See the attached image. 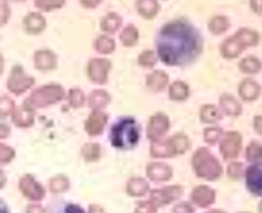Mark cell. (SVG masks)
I'll return each instance as SVG.
<instances>
[{"label": "cell", "instance_id": "6da1fadb", "mask_svg": "<svg viewBox=\"0 0 262 213\" xmlns=\"http://www.w3.org/2000/svg\"><path fill=\"white\" fill-rule=\"evenodd\" d=\"M157 53L167 66H186L195 61L203 49L200 31L186 19L166 23L157 35Z\"/></svg>", "mask_w": 262, "mask_h": 213}, {"label": "cell", "instance_id": "7a4b0ae2", "mask_svg": "<svg viewBox=\"0 0 262 213\" xmlns=\"http://www.w3.org/2000/svg\"><path fill=\"white\" fill-rule=\"evenodd\" d=\"M111 144L120 150L133 149L140 137L139 125L134 119L125 117L116 122L111 129Z\"/></svg>", "mask_w": 262, "mask_h": 213}, {"label": "cell", "instance_id": "3957f363", "mask_svg": "<svg viewBox=\"0 0 262 213\" xmlns=\"http://www.w3.org/2000/svg\"><path fill=\"white\" fill-rule=\"evenodd\" d=\"M193 169L195 174L202 179L215 180L221 176V164L211 154V152L205 148H201L193 155Z\"/></svg>", "mask_w": 262, "mask_h": 213}, {"label": "cell", "instance_id": "277c9868", "mask_svg": "<svg viewBox=\"0 0 262 213\" xmlns=\"http://www.w3.org/2000/svg\"><path fill=\"white\" fill-rule=\"evenodd\" d=\"M64 98V90L59 85H45L40 89L35 90L31 97L27 99L31 107H48L50 104L58 103Z\"/></svg>", "mask_w": 262, "mask_h": 213}, {"label": "cell", "instance_id": "5b68a950", "mask_svg": "<svg viewBox=\"0 0 262 213\" xmlns=\"http://www.w3.org/2000/svg\"><path fill=\"white\" fill-rule=\"evenodd\" d=\"M35 80L34 77L29 76L27 74H25L24 68L19 66L13 67L11 72V76L8 79V89L11 90L13 94L19 95L24 94L26 90H29L30 87L34 85Z\"/></svg>", "mask_w": 262, "mask_h": 213}, {"label": "cell", "instance_id": "8992f818", "mask_svg": "<svg viewBox=\"0 0 262 213\" xmlns=\"http://www.w3.org/2000/svg\"><path fill=\"white\" fill-rule=\"evenodd\" d=\"M111 62L105 58H94L88 64V75L95 84H105L111 71Z\"/></svg>", "mask_w": 262, "mask_h": 213}, {"label": "cell", "instance_id": "52a82bcc", "mask_svg": "<svg viewBox=\"0 0 262 213\" xmlns=\"http://www.w3.org/2000/svg\"><path fill=\"white\" fill-rule=\"evenodd\" d=\"M242 148V136L238 132H228L221 141V154L226 159L238 157Z\"/></svg>", "mask_w": 262, "mask_h": 213}, {"label": "cell", "instance_id": "ba28073f", "mask_svg": "<svg viewBox=\"0 0 262 213\" xmlns=\"http://www.w3.org/2000/svg\"><path fill=\"white\" fill-rule=\"evenodd\" d=\"M247 48L246 42L243 41L241 36L238 34L233 35V36L228 37L225 41L221 44L220 50L223 57H225L226 59H233L236 58L238 56H241V53L243 52Z\"/></svg>", "mask_w": 262, "mask_h": 213}, {"label": "cell", "instance_id": "9c48e42d", "mask_svg": "<svg viewBox=\"0 0 262 213\" xmlns=\"http://www.w3.org/2000/svg\"><path fill=\"white\" fill-rule=\"evenodd\" d=\"M168 127H170V121H168L167 117L165 114H156L150 119L149 125H148V129H147V134L148 137L150 140H160L161 136L167 132Z\"/></svg>", "mask_w": 262, "mask_h": 213}, {"label": "cell", "instance_id": "30bf717a", "mask_svg": "<svg viewBox=\"0 0 262 213\" xmlns=\"http://www.w3.org/2000/svg\"><path fill=\"white\" fill-rule=\"evenodd\" d=\"M181 193H183V189L180 186H168L160 190H155L150 194V202L158 208L160 205L168 204L171 200L178 199Z\"/></svg>", "mask_w": 262, "mask_h": 213}, {"label": "cell", "instance_id": "8fae6325", "mask_svg": "<svg viewBox=\"0 0 262 213\" xmlns=\"http://www.w3.org/2000/svg\"><path fill=\"white\" fill-rule=\"evenodd\" d=\"M247 187L254 195H262V162L253 164L247 170Z\"/></svg>", "mask_w": 262, "mask_h": 213}, {"label": "cell", "instance_id": "7c38bea8", "mask_svg": "<svg viewBox=\"0 0 262 213\" xmlns=\"http://www.w3.org/2000/svg\"><path fill=\"white\" fill-rule=\"evenodd\" d=\"M19 186H21L22 193H24L27 198H30V199L40 200L44 198L45 193L42 186L34 179V177L30 176V175L22 177L21 182H19Z\"/></svg>", "mask_w": 262, "mask_h": 213}, {"label": "cell", "instance_id": "4fadbf2b", "mask_svg": "<svg viewBox=\"0 0 262 213\" xmlns=\"http://www.w3.org/2000/svg\"><path fill=\"white\" fill-rule=\"evenodd\" d=\"M35 66L41 71H52L57 67V56L48 49L37 50L35 53Z\"/></svg>", "mask_w": 262, "mask_h": 213}, {"label": "cell", "instance_id": "5bb4252c", "mask_svg": "<svg viewBox=\"0 0 262 213\" xmlns=\"http://www.w3.org/2000/svg\"><path fill=\"white\" fill-rule=\"evenodd\" d=\"M12 119L13 122L19 127H29L34 124V111L32 107L29 103H25L19 108H14L13 113H12Z\"/></svg>", "mask_w": 262, "mask_h": 213}, {"label": "cell", "instance_id": "9a60e30c", "mask_svg": "<svg viewBox=\"0 0 262 213\" xmlns=\"http://www.w3.org/2000/svg\"><path fill=\"white\" fill-rule=\"evenodd\" d=\"M45 26H47V21H45L44 16L37 12L29 13L24 19L25 30L31 35L41 34L45 30Z\"/></svg>", "mask_w": 262, "mask_h": 213}, {"label": "cell", "instance_id": "2e32d148", "mask_svg": "<svg viewBox=\"0 0 262 213\" xmlns=\"http://www.w3.org/2000/svg\"><path fill=\"white\" fill-rule=\"evenodd\" d=\"M191 200L198 207H208L215 202V192L207 186H198L193 190Z\"/></svg>", "mask_w": 262, "mask_h": 213}, {"label": "cell", "instance_id": "e0dca14e", "mask_svg": "<svg viewBox=\"0 0 262 213\" xmlns=\"http://www.w3.org/2000/svg\"><path fill=\"white\" fill-rule=\"evenodd\" d=\"M147 175L153 181H167L172 176V170L167 164L152 163L147 167Z\"/></svg>", "mask_w": 262, "mask_h": 213}, {"label": "cell", "instance_id": "ac0fdd59", "mask_svg": "<svg viewBox=\"0 0 262 213\" xmlns=\"http://www.w3.org/2000/svg\"><path fill=\"white\" fill-rule=\"evenodd\" d=\"M259 92H261V86H259L258 82L252 79L243 80L239 85V94H241L242 99L247 100V102L257 99Z\"/></svg>", "mask_w": 262, "mask_h": 213}, {"label": "cell", "instance_id": "d6986e66", "mask_svg": "<svg viewBox=\"0 0 262 213\" xmlns=\"http://www.w3.org/2000/svg\"><path fill=\"white\" fill-rule=\"evenodd\" d=\"M105 124H107V117H105V114L100 113V112H94L88 119L85 129H86L89 135H99L103 131V129H104Z\"/></svg>", "mask_w": 262, "mask_h": 213}, {"label": "cell", "instance_id": "ffe728a7", "mask_svg": "<svg viewBox=\"0 0 262 213\" xmlns=\"http://www.w3.org/2000/svg\"><path fill=\"white\" fill-rule=\"evenodd\" d=\"M150 154L156 158H168L175 155L170 139L155 140L152 143V145H150Z\"/></svg>", "mask_w": 262, "mask_h": 213}, {"label": "cell", "instance_id": "44dd1931", "mask_svg": "<svg viewBox=\"0 0 262 213\" xmlns=\"http://www.w3.org/2000/svg\"><path fill=\"white\" fill-rule=\"evenodd\" d=\"M137 8L140 16L150 19L157 16L158 11H160V3H158V0H138Z\"/></svg>", "mask_w": 262, "mask_h": 213}, {"label": "cell", "instance_id": "7402d4cb", "mask_svg": "<svg viewBox=\"0 0 262 213\" xmlns=\"http://www.w3.org/2000/svg\"><path fill=\"white\" fill-rule=\"evenodd\" d=\"M168 84V76L163 71H153L152 74L148 75L147 85L153 91H161L165 89Z\"/></svg>", "mask_w": 262, "mask_h": 213}, {"label": "cell", "instance_id": "603a6c76", "mask_svg": "<svg viewBox=\"0 0 262 213\" xmlns=\"http://www.w3.org/2000/svg\"><path fill=\"white\" fill-rule=\"evenodd\" d=\"M221 109L225 112L228 116H239L242 113V105L239 104L238 100L231 95H223L220 100Z\"/></svg>", "mask_w": 262, "mask_h": 213}, {"label": "cell", "instance_id": "cb8c5ba5", "mask_svg": "<svg viewBox=\"0 0 262 213\" xmlns=\"http://www.w3.org/2000/svg\"><path fill=\"white\" fill-rule=\"evenodd\" d=\"M110 100L111 97L107 91H104V90H94L89 97V105L95 111H100V109L104 108L105 105H108Z\"/></svg>", "mask_w": 262, "mask_h": 213}, {"label": "cell", "instance_id": "d4e9b609", "mask_svg": "<svg viewBox=\"0 0 262 213\" xmlns=\"http://www.w3.org/2000/svg\"><path fill=\"white\" fill-rule=\"evenodd\" d=\"M122 26V18L117 13H108L100 22V27L107 34H115Z\"/></svg>", "mask_w": 262, "mask_h": 213}, {"label": "cell", "instance_id": "484cf974", "mask_svg": "<svg viewBox=\"0 0 262 213\" xmlns=\"http://www.w3.org/2000/svg\"><path fill=\"white\" fill-rule=\"evenodd\" d=\"M148 190H149V184L140 177L131 179L127 184V193L130 195H134V197L144 195Z\"/></svg>", "mask_w": 262, "mask_h": 213}, {"label": "cell", "instance_id": "4316f807", "mask_svg": "<svg viewBox=\"0 0 262 213\" xmlns=\"http://www.w3.org/2000/svg\"><path fill=\"white\" fill-rule=\"evenodd\" d=\"M261 67H262L261 61L254 56L246 57V58L242 59L241 63H239V68H241V71L244 72V74H249V75H253V74H257V72H259Z\"/></svg>", "mask_w": 262, "mask_h": 213}, {"label": "cell", "instance_id": "83f0119b", "mask_svg": "<svg viewBox=\"0 0 262 213\" xmlns=\"http://www.w3.org/2000/svg\"><path fill=\"white\" fill-rule=\"evenodd\" d=\"M120 39L121 42L125 46H134L138 42V40H139V31H138V29L135 26L128 25V26H126L122 30V32L120 35Z\"/></svg>", "mask_w": 262, "mask_h": 213}, {"label": "cell", "instance_id": "f1b7e54d", "mask_svg": "<svg viewBox=\"0 0 262 213\" xmlns=\"http://www.w3.org/2000/svg\"><path fill=\"white\" fill-rule=\"evenodd\" d=\"M229 27H230V22L225 16H216L208 22V29L215 35L224 34L225 31H228Z\"/></svg>", "mask_w": 262, "mask_h": 213}, {"label": "cell", "instance_id": "f546056e", "mask_svg": "<svg viewBox=\"0 0 262 213\" xmlns=\"http://www.w3.org/2000/svg\"><path fill=\"white\" fill-rule=\"evenodd\" d=\"M94 46L98 53H102V54H111V53L115 52L116 42L112 37L105 36L104 35V36H99L95 40Z\"/></svg>", "mask_w": 262, "mask_h": 213}, {"label": "cell", "instance_id": "4dcf8cb0", "mask_svg": "<svg viewBox=\"0 0 262 213\" xmlns=\"http://www.w3.org/2000/svg\"><path fill=\"white\" fill-rule=\"evenodd\" d=\"M189 97V87L185 82L176 81L170 87V98L172 100H184Z\"/></svg>", "mask_w": 262, "mask_h": 213}, {"label": "cell", "instance_id": "1f68e13d", "mask_svg": "<svg viewBox=\"0 0 262 213\" xmlns=\"http://www.w3.org/2000/svg\"><path fill=\"white\" fill-rule=\"evenodd\" d=\"M171 145H172V149L175 154H183L190 147V141H189L188 137L183 134H178L173 137L170 139Z\"/></svg>", "mask_w": 262, "mask_h": 213}, {"label": "cell", "instance_id": "d6a6232c", "mask_svg": "<svg viewBox=\"0 0 262 213\" xmlns=\"http://www.w3.org/2000/svg\"><path fill=\"white\" fill-rule=\"evenodd\" d=\"M236 34L243 39V41L246 42L247 48L248 46H254V45L258 44L259 41V34L257 31L252 29H247V27H243V29L238 30Z\"/></svg>", "mask_w": 262, "mask_h": 213}, {"label": "cell", "instance_id": "836d02e7", "mask_svg": "<svg viewBox=\"0 0 262 213\" xmlns=\"http://www.w3.org/2000/svg\"><path fill=\"white\" fill-rule=\"evenodd\" d=\"M201 119L203 122L211 124V122L219 121L221 119V113L215 105H205L201 111Z\"/></svg>", "mask_w": 262, "mask_h": 213}, {"label": "cell", "instance_id": "e575fe53", "mask_svg": "<svg viewBox=\"0 0 262 213\" xmlns=\"http://www.w3.org/2000/svg\"><path fill=\"white\" fill-rule=\"evenodd\" d=\"M247 159L249 162H253V163H258L262 161V144L253 141L248 145L247 148Z\"/></svg>", "mask_w": 262, "mask_h": 213}, {"label": "cell", "instance_id": "d590c367", "mask_svg": "<svg viewBox=\"0 0 262 213\" xmlns=\"http://www.w3.org/2000/svg\"><path fill=\"white\" fill-rule=\"evenodd\" d=\"M66 0H35V6L45 12L54 11V9L63 7Z\"/></svg>", "mask_w": 262, "mask_h": 213}, {"label": "cell", "instance_id": "8d00e7d4", "mask_svg": "<svg viewBox=\"0 0 262 213\" xmlns=\"http://www.w3.org/2000/svg\"><path fill=\"white\" fill-rule=\"evenodd\" d=\"M82 155L86 161L93 162L97 161L100 155V148L98 144H94V143H90V144H86L84 148H82Z\"/></svg>", "mask_w": 262, "mask_h": 213}, {"label": "cell", "instance_id": "74e56055", "mask_svg": "<svg viewBox=\"0 0 262 213\" xmlns=\"http://www.w3.org/2000/svg\"><path fill=\"white\" fill-rule=\"evenodd\" d=\"M49 186L53 193H63L69 189V180L66 179L64 176H57L50 180Z\"/></svg>", "mask_w": 262, "mask_h": 213}, {"label": "cell", "instance_id": "f35d334b", "mask_svg": "<svg viewBox=\"0 0 262 213\" xmlns=\"http://www.w3.org/2000/svg\"><path fill=\"white\" fill-rule=\"evenodd\" d=\"M157 63V57H156L155 52L152 50H144L140 53L139 56V64L143 67H153Z\"/></svg>", "mask_w": 262, "mask_h": 213}, {"label": "cell", "instance_id": "ab89813d", "mask_svg": "<svg viewBox=\"0 0 262 213\" xmlns=\"http://www.w3.org/2000/svg\"><path fill=\"white\" fill-rule=\"evenodd\" d=\"M84 100H85V97H84V92H82L81 90L80 89L70 90L69 102L72 107H75V108H79V107H81V105L84 104Z\"/></svg>", "mask_w": 262, "mask_h": 213}, {"label": "cell", "instance_id": "60d3db41", "mask_svg": "<svg viewBox=\"0 0 262 213\" xmlns=\"http://www.w3.org/2000/svg\"><path fill=\"white\" fill-rule=\"evenodd\" d=\"M14 103L7 97H0V117H7L13 113Z\"/></svg>", "mask_w": 262, "mask_h": 213}, {"label": "cell", "instance_id": "b9f144b4", "mask_svg": "<svg viewBox=\"0 0 262 213\" xmlns=\"http://www.w3.org/2000/svg\"><path fill=\"white\" fill-rule=\"evenodd\" d=\"M223 136V132L220 129H207L205 131V139L208 144H215Z\"/></svg>", "mask_w": 262, "mask_h": 213}, {"label": "cell", "instance_id": "7bdbcfd3", "mask_svg": "<svg viewBox=\"0 0 262 213\" xmlns=\"http://www.w3.org/2000/svg\"><path fill=\"white\" fill-rule=\"evenodd\" d=\"M14 157V150L7 145L0 144V163H7Z\"/></svg>", "mask_w": 262, "mask_h": 213}, {"label": "cell", "instance_id": "ee69618b", "mask_svg": "<svg viewBox=\"0 0 262 213\" xmlns=\"http://www.w3.org/2000/svg\"><path fill=\"white\" fill-rule=\"evenodd\" d=\"M9 17H11V9H9L8 4L4 2H0V26H3L8 22Z\"/></svg>", "mask_w": 262, "mask_h": 213}, {"label": "cell", "instance_id": "f6af8a7d", "mask_svg": "<svg viewBox=\"0 0 262 213\" xmlns=\"http://www.w3.org/2000/svg\"><path fill=\"white\" fill-rule=\"evenodd\" d=\"M228 174L233 179H239L243 175V166L241 163H238V162H234V163H231L229 166Z\"/></svg>", "mask_w": 262, "mask_h": 213}, {"label": "cell", "instance_id": "bcb514c9", "mask_svg": "<svg viewBox=\"0 0 262 213\" xmlns=\"http://www.w3.org/2000/svg\"><path fill=\"white\" fill-rule=\"evenodd\" d=\"M156 210H157V207L149 200V202L140 203L135 213H156Z\"/></svg>", "mask_w": 262, "mask_h": 213}, {"label": "cell", "instance_id": "7dc6e473", "mask_svg": "<svg viewBox=\"0 0 262 213\" xmlns=\"http://www.w3.org/2000/svg\"><path fill=\"white\" fill-rule=\"evenodd\" d=\"M60 213H84V209L76 204H69V205H66L64 209H63Z\"/></svg>", "mask_w": 262, "mask_h": 213}, {"label": "cell", "instance_id": "c3c4849f", "mask_svg": "<svg viewBox=\"0 0 262 213\" xmlns=\"http://www.w3.org/2000/svg\"><path fill=\"white\" fill-rule=\"evenodd\" d=\"M249 4H251L252 11L258 14L262 13V0H249Z\"/></svg>", "mask_w": 262, "mask_h": 213}, {"label": "cell", "instance_id": "681fc988", "mask_svg": "<svg viewBox=\"0 0 262 213\" xmlns=\"http://www.w3.org/2000/svg\"><path fill=\"white\" fill-rule=\"evenodd\" d=\"M102 3V0H81V4L85 8H95Z\"/></svg>", "mask_w": 262, "mask_h": 213}, {"label": "cell", "instance_id": "f907efd6", "mask_svg": "<svg viewBox=\"0 0 262 213\" xmlns=\"http://www.w3.org/2000/svg\"><path fill=\"white\" fill-rule=\"evenodd\" d=\"M9 134H11V129L7 125L0 124V139H6Z\"/></svg>", "mask_w": 262, "mask_h": 213}, {"label": "cell", "instance_id": "816d5d0a", "mask_svg": "<svg viewBox=\"0 0 262 213\" xmlns=\"http://www.w3.org/2000/svg\"><path fill=\"white\" fill-rule=\"evenodd\" d=\"M253 126H254V130H256V131L258 132V134L262 135V116L254 117Z\"/></svg>", "mask_w": 262, "mask_h": 213}, {"label": "cell", "instance_id": "f5cc1de1", "mask_svg": "<svg viewBox=\"0 0 262 213\" xmlns=\"http://www.w3.org/2000/svg\"><path fill=\"white\" fill-rule=\"evenodd\" d=\"M27 213H44V209L40 205H31L27 208Z\"/></svg>", "mask_w": 262, "mask_h": 213}, {"label": "cell", "instance_id": "db71d44e", "mask_svg": "<svg viewBox=\"0 0 262 213\" xmlns=\"http://www.w3.org/2000/svg\"><path fill=\"white\" fill-rule=\"evenodd\" d=\"M89 213H104V210L99 205H90Z\"/></svg>", "mask_w": 262, "mask_h": 213}, {"label": "cell", "instance_id": "11a10c76", "mask_svg": "<svg viewBox=\"0 0 262 213\" xmlns=\"http://www.w3.org/2000/svg\"><path fill=\"white\" fill-rule=\"evenodd\" d=\"M0 213H9L8 207H7L6 203H4L2 199H0Z\"/></svg>", "mask_w": 262, "mask_h": 213}, {"label": "cell", "instance_id": "9f6ffc18", "mask_svg": "<svg viewBox=\"0 0 262 213\" xmlns=\"http://www.w3.org/2000/svg\"><path fill=\"white\" fill-rule=\"evenodd\" d=\"M3 69H4V58L2 56V53H0V76L3 74Z\"/></svg>", "mask_w": 262, "mask_h": 213}, {"label": "cell", "instance_id": "6f0895ef", "mask_svg": "<svg viewBox=\"0 0 262 213\" xmlns=\"http://www.w3.org/2000/svg\"><path fill=\"white\" fill-rule=\"evenodd\" d=\"M4 181H6V179H4V176L2 175V172H0V186H3Z\"/></svg>", "mask_w": 262, "mask_h": 213}, {"label": "cell", "instance_id": "680465c9", "mask_svg": "<svg viewBox=\"0 0 262 213\" xmlns=\"http://www.w3.org/2000/svg\"><path fill=\"white\" fill-rule=\"evenodd\" d=\"M207 213H224V212H221V210H210V212Z\"/></svg>", "mask_w": 262, "mask_h": 213}, {"label": "cell", "instance_id": "91938a15", "mask_svg": "<svg viewBox=\"0 0 262 213\" xmlns=\"http://www.w3.org/2000/svg\"><path fill=\"white\" fill-rule=\"evenodd\" d=\"M259 210H261V213H262V204H261V207H259Z\"/></svg>", "mask_w": 262, "mask_h": 213}, {"label": "cell", "instance_id": "94428289", "mask_svg": "<svg viewBox=\"0 0 262 213\" xmlns=\"http://www.w3.org/2000/svg\"><path fill=\"white\" fill-rule=\"evenodd\" d=\"M243 213H247V212H243Z\"/></svg>", "mask_w": 262, "mask_h": 213}]
</instances>
